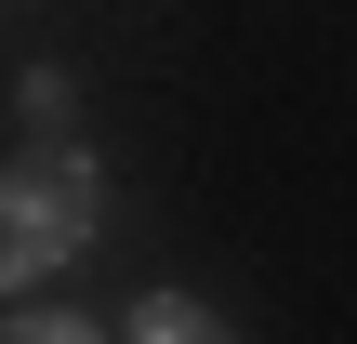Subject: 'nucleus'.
Returning <instances> with one entry per match:
<instances>
[{
	"label": "nucleus",
	"instance_id": "1",
	"mask_svg": "<svg viewBox=\"0 0 357 344\" xmlns=\"http://www.w3.org/2000/svg\"><path fill=\"white\" fill-rule=\"evenodd\" d=\"M79 239H93V172H79L66 146H26V159H13V199H0V265L40 278V265H66Z\"/></svg>",
	"mask_w": 357,
	"mask_h": 344
},
{
	"label": "nucleus",
	"instance_id": "3",
	"mask_svg": "<svg viewBox=\"0 0 357 344\" xmlns=\"http://www.w3.org/2000/svg\"><path fill=\"white\" fill-rule=\"evenodd\" d=\"M13 344H93L79 318H13Z\"/></svg>",
	"mask_w": 357,
	"mask_h": 344
},
{
	"label": "nucleus",
	"instance_id": "2",
	"mask_svg": "<svg viewBox=\"0 0 357 344\" xmlns=\"http://www.w3.org/2000/svg\"><path fill=\"white\" fill-rule=\"evenodd\" d=\"M132 344H225V318H199L185 292H159V305L132 318Z\"/></svg>",
	"mask_w": 357,
	"mask_h": 344
}]
</instances>
